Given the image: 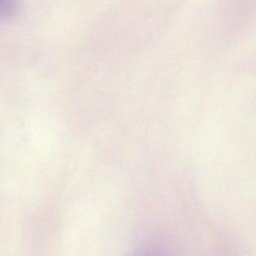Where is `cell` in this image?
<instances>
[{"instance_id":"cell-2","label":"cell","mask_w":256,"mask_h":256,"mask_svg":"<svg viewBox=\"0 0 256 256\" xmlns=\"http://www.w3.org/2000/svg\"><path fill=\"white\" fill-rule=\"evenodd\" d=\"M5 1H6V0H0V5H1V4H4Z\"/></svg>"},{"instance_id":"cell-1","label":"cell","mask_w":256,"mask_h":256,"mask_svg":"<svg viewBox=\"0 0 256 256\" xmlns=\"http://www.w3.org/2000/svg\"><path fill=\"white\" fill-rule=\"evenodd\" d=\"M130 256H167L162 248L155 245H148L139 248Z\"/></svg>"}]
</instances>
